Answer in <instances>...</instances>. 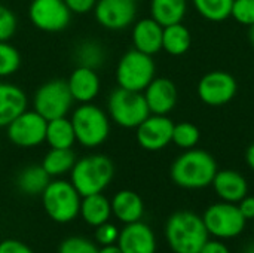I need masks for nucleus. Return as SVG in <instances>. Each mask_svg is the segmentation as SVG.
Returning a JSON list of instances; mask_svg holds the SVG:
<instances>
[{
	"label": "nucleus",
	"instance_id": "25",
	"mask_svg": "<svg viewBox=\"0 0 254 253\" xmlns=\"http://www.w3.org/2000/svg\"><path fill=\"white\" fill-rule=\"evenodd\" d=\"M45 142L55 149H71L76 143L71 121L67 116L48 121Z\"/></svg>",
	"mask_w": 254,
	"mask_h": 253
},
{
	"label": "nucleus",
	"instance_id": "27",
	"mask_svg": "<svg viewBox=\"0 0 254 253\" xmlns=\"http://www.w3.org/2000/svg\"><path fill=\"white\" fill-rule=\"evenodd\" d=\"M74 163H76V155L71 149L51 148V151L45 155L40 166L51 177H58L65 173H70Z\"/></svg>",
	"mask_w": 254,
	"mask_h": 253
},
{
	"label": "nucleus",
	"instance_id": "9",
	"mask_svg": "<svg viewBox=\"0 0 254 253\" xmlns=\"http://www.w3.org/2000/svg\"><path fill=\"white\" fill-rule=\"evenodd\" d=\"M74 100L68 89L67 81L52 79L37 88L33 97V107L46 121L67 116Z\"/></svg>",
	"mask_w": 254,
	"mask_h": 253
},
{
	"label": "nucleus",
	"instance_id": "17",
	"mask_svg": "<svg viewBox=\"0 0 254 253\" xmlns=\"http://www.w3.org/2000/svg\"><path fill=\"white\" fill-rule=\"evenodd\" d=\"M211 186L220 201L238 204L246 195H249V182L237 170H217Z\"/></svg>",
	"mask_w": 254,
	"mask_h": 253
},
{
	"label": "nucleus",
	"instance_id": "35",
	"mask_svg": "<svg viewBox=\"0 0 254 253\" xmlns=\"http://www.w3.org/2000/svg\"><path fill=\"white\" fill-rule=\"evenodd\" d=\"M118 237H119V230L110 224V222H106L100 227H97V231H95V240L98 245L101 246H107V245H115L118 242Z\"/></svg>",
	"mask_w": 254,
	"mask_h": 253
},
{
	"label": "nucleus",
	"instance_id": "1",
	"mask_svg": "<svg viewBox=\"0 0 254 253\" xmlns=\"http://www.w3.org/2000/svg\"><path fill=\"white\" fill-rule=\"evenodd\" d=\"M217 170V163L210 152L193 148L183 151L174 160L170 174L177 186L195 191L210 186Z\"/></svg>",
	"mask_w": 254,
	"mask_h": 253
},
{
	"label": "nucleus",
	"instance_id": "45",
	"mask_svg": "<svg viewBox=\"0 0 254 253\" xmlns=\"http://www.w3.org/2000/svg\"><path fill=\"white\" fill-rule=\"evenodd\" d=\"M253 221H254V219H253ZM253 231H254V224H253Z\"/></svg>",
	"mask_w": 254,
	"mask_h": 253
},
{
	"label": "nucleus",
	"instance_id": "30",
	"mask_svg": "<svg viewBox=\"0 0 254 253\" xmlns=\"http://www.w3.org/2000/svg\"><path fill=\"white\" fill-rule=\"evenodd\" d=\"M199 139H201V133L195 124H192V122L174 124L171 143H174L177 148H180L183 151L193 149L199 143Z\"/></svg>",
	"mask_w": 254,
	"mask_h": 253
},
{
	"label": "nucleus",
	"instance_id": "42",
	"mask_svg": "<svg viewBox=\"0 0 254 253\" xmlns=\"http://www.w3.org/2000/svg\"><path fill=\"white\" fill-rule=\"evenodd\" d=\"M249 39H250V43H252V46L254 48V24L250 27V30H249Z\"/></svg>",
	"mask_w": 254,
	"mask_h": 253
},
{
	"label": "nucleus",
	"instance_id": "31",
	"mask_svg": "<svg viewBox=\"0 0 254 253\" xmlns=\"http://www.w3.org/2000/svg\"><path fill=\"white\" fill-rule=\"evenodd\" d=\"M21 66L18 49L9 42H0V79L13 75Z\"/></svg>",
	"mask_w": 254,
	"mask_h": 253
},
{
	"label": "nucleus",
	"instance_id": "2",
	"mask_svg": "<svg viewBox=\"0 0 254 253\" xmlns=\"http://www.w3.org/2000/svg\"><path fill=\"white\" fill-rule=\"evenodd\" d=\"M208 237L202 216L190 210L173 213L165 224V239L174 253H199Z\"/></svg>",
	"mask_w": 254,
	"mask_h": 253
},
{
	"label": "nucleus",
	"instance_id": "5",
	"mask_svg": "<svg viewBox=\"0 0 254 253\" xmlns=\"http://www.w3.org/2000/svg\"><path fill=\"white\" fill-rule=\"evenodd\" d=\"M82 197L68 180H51L42 192V204L46 215L58 222L68 224L79 216Z\"/></svg>",
	"mask_w": 254,
	"mask_h": 253
},
{
	"label": "nucleus",
	"instance_id": "19",
	"mask_svg": "<svg viewBox=\"0 0 254 253\" xmlns=\"http://www.w3.org/2000/svg\"><path fill=\"white\" fill-rule=\"evenodd\" d=\"M162 33L164 27L156 22L152 16L143 18L132 25L131 39L134 49L147 55H155L162 49Z\"/></svg>",
	"mask_w": 254,
	"mask_h": 253
},
{
	"label": "nucleus",
	"instance_id": "14",
	"mask_svg": "<svg viewBox=\"0 0 254 253\" xmlns=\"http://www.w3.org/2000/svg\"><path fill=\"white\" fill-rule=\"evenodd\" d=\"M97 22L107 30H125L137 16V3L132 0H97L94 7Z\"/></svg>",
	"mask_w": 254,
	"mask_h": 253
},
{
	"label": "nucleus",
	"instance_id": "39",
	"mask_svg": "<svg viewBox=\"0 0 254 253\" xmlns=\"http://www.w3.org/2000/svg\"><path fill=\"white\" fill-rule=\"evenodd\" d=\"M199 253H231L229 248L222 242V240H210L202 246Z\"/></svg>",
	"mask_w": 254,
	"mask_h": 253
},
{
	"label": "nucleus",
	"instance_id": "36",
	"mask_svg": "<svg viewBox=\"0 0 254 253\" xmlns=\"http://www.w3.org/2000/svg\"><path fill=\"white\" fill-rule=\"evenodd\" d=\"M0 253H34L25 243L19 240H3L0 243Z\"/></svg>",
	"mask_w": 254,
	"mask_h": 253
},
{
	"label": "nucleus",
	"instance_id": "44",
	"mask_svg": "<svg viewBox=\"0 0 254 253\" xmlns=\"http://www.w3.org/2000/svg\"><path fill=\"white\" fill-rule=\"evenodd\" d=\"M134 3H138V1H143V0H132Z\"/></svg>",
	"mask_w": 254,
	"mask_h": 253
},
{
	"label": "nucleus",
	"instance_id": "7",
	"mask_svg": "<svg viewBox=\"0 0 254 253\" xmlns=\"http://www.w3.org/2000/svg\"><path fill=\"white\" fill-rule=\"evenodd\" d=\"M156 66L152 55L129 49L122 55L116 67L118 85L124 89L143 92L146 86L155 79Z\"/></svg>",
	"mask_w": 254,
	"mask_h": 253
},
{
	"label": "nucleus",
	"instance_id": "22",
	"mask_svg": "<svg viewBox=\"0 0 254 253\" xmlns=\"http://www.w3.org/2000/svg\"><path fill=\"white\" fill-rule=\"evenodd\" d=\"M79 215L89 227L97 228V227L109 222V219L112 216L110 200H107V197H104L103 192L82 197Z\"/></svg>",
	"mask_w": 254,
	"mask_h": 253
},
{
	"label": "nucleus",
	"instance_id": "37",
	"mask_svg": "<svg viewBox=\"0 0 254 253\" xmlns=\"http://www.w3.org/2000/svg\"><path fill=\"white\" fill-rule=\"evenodd\" d=\"M71 13H88L94 10L97 0H64Z\"/></svg>",
	"mask_w": 254,
	"mask_h": 253
},
{
	"label": "nucleus",
	"instance_id": "23",
	"mask_svg": "<svg viewBox=\"0 0 254 253\" xmlns=\"http://www.w3.org/2000/svg\"><path fill=\"white\" fill-rule=\"evenodd\" d=\"M188 13V0H150V16L162 27L182 22Z\"/></svg>",
	"mask_w": 254,
	"mask_h": 253
},
{
	"label": "nucleus",
	"instance_id": "21",
	"mask_svg": "<svg viewBox=\"0 0 254 253\" xmlns=\"http://www.w3.org/2000/svg\"><path fill=\"white\" fill-rule=\"evenodd\" d=\"M110 204H112V215H115V218L124 222L125 225L141 221L143 218L144 203L141 197L134 191L124 189L116 192Z\"/></svg>",
	"mask_w": 254,
	"mask_h": 253
},
{
	"label": "nucleus",
	"instance_id": "29",
	"mask_svg": "<svg viewBox=\"0 0 254 253\" xmlns=\"http://www.w3.org/2000/svg\"><path fill=\"white\" fill-rule=\"evenodd\" d=\"M196 12L207 21L222 22L231 18L234 0H190Z\"/></svg>",
	"mask_w": 254,
	"mask_h": 253
},
{
	"label": "nucleus",
	"instance_id": "43",
	"mask_svg": "<svg viewBox=\"0 0 254 253\" xmlns=\"http://www.w3.org/2000/svg\"><path fill=\"white\" fill-rule=\"evenodd\" d=\"M243 253H254V243H250V245H249V248H247V249H246Z\"/></svg>",
	"mask_w": 254,
	"mask_h": 253
},
{
	"label": "nucleus",
	"instance_id": "4",
	"mask_svg": "<svg viewBox=\"0 0 254 253\" xmlns=\"http://www.w3.org/2000/svg\"><path fill=\"white\" fill-rule=\"evenodd\" d=\"M70 121L76 142L83 148H98L110 134V118L107 112L92 103H83L76 107Z\"/></svg>",
	"mask_w": 254,
	"mask_h": 253
},
{
	"label": "nucleus",
	"instance_id": "34",
	"mask_svg": "<svg viewBox=\"0 0 254 253\" xmlns=\"http://www.w3.org/2000/svg\"><path fill=\"white\" fill-rule=\"evenodd\" d=\"M16 16L13 10L0 4V42H9L16 31Z\"/></svg>",
	"mask_w": 254,
	"mask_h": 253
},
{
	"label": "nucleus",
	"instance_id": "33",
	"mask_svg": "<svg viewBox=\"0 0 254 253\" xmlns=\"http://www.w3.org/2000/svg\"><path fill=\"white\" fill-rule=\"evenodd\" d=\"M231 16L241 25L254 24V0H234Z\"/></svg>",
	"mask_w": 254,
	"mask_h": 253
},
{
	"label": "nucleus",
	"instance_id": "20",
	"mask_svg": "<svg viewBox=\"0 0 254 253\" xmlns=\"http://www.w3.org/2000/svg\"><path fill=\"white\" fill-rule=\"evenodd\" d=\"M24 110H27L25 92L18 85L0 82V127H7Z\"/></svg>",
	"mask_w": 254,
	"mask_h": 253
},
{
	"label": "nucleus",
	"instance_id": "32",
	"mask_svg": "<svg viewBox=\"0 0 254 253\" xmlns=\"http://www.w3.org/2000/svg\"><path fill=\"white\" fill-rule=\"evenodd\" d=\"M58 253H98V248L88 239L68 237L60 243Z\"/></svg>",
	"mask_w": 254,
	"mask_h": 253
},
{
	"label": "nucleus",
	"instance_id": "3",
	"mask_svg": "<svg viewBox=\"0 0 254 253\" xmlns=\"http://www.w3.org/2000/svg\"><path fill=\"white\" fill-rule=\"evenodd\" d=\"M115 176V166L106 155L95 154L76 160L71 171L70 182L80 194V197L100 194L112 182Z\"/></svg>",
	"mask_w": 254,
	"mask_h": 253
},
{
	"label": "nucleus",
	"instance_id": "12",
	"mask_svg": "<svg viewBox=\"0 0 254 253\" xmlns=\"http://www.w3.org/2000/svg\"><path fill=\"white\" fill-rule=\"evenodd\" d=\"M48 121L33 110H24L7 127L9 140L18 148H34L45 142Z\"/></svg>",
	"mask_w": 254,
	"mask_h": 253
},
{
	"label": "nucleus",
	"instance_id": "16",
	"mask_svg": "<svg viewBox=\"0 0 254 253\" xmlns=\"http://www.w3.org/2000/svg\"><path fill=\"white\" fill-rule=\"evenodd\" d=\"M118 246L122 253H155L156 237L147 224L137 221L127 224L124 230L119 231Z\"/></svg>",
	"mask_w": 254,
	"mask_h": 253
},
{
	"label": "nucleus",
	"instance_id": "18",
	"mask_svg": "<svg viewBox=\"0 0 254 253\" xmlns=\"http://www.w3.org/2000/svg\"><path fill=\"white\" fill-rule=\"evenodd\" d=\"M67 85H68L73 100L80 104L92 103V100L98 95L100 88H101V82H100V76L97 70L82 67V66H77L71 72L67 81Z\"/></svg>",
	"mask_w": 254,
	"mask_h": 253
},
{
	"label": "nucleus",
	"instance_id": "24",
	"mask_svg": "<svg viewBox=\"0 0 254 253\" xmlns=\"http://www.w3.org/2000/svg\"><path fill=\"white\" fill-rule=\"evenodd\" d=\"M190 45H192V36H190L189 28L183 22L164 27L162 49L167 54L173 57H180L189 51Z\"/></svg>",
	"mask_w": 254,
	"mask_h": 253
},
{
	"label": "nucleus",
	"instance_id": "11",
	"mask_svg": "<svg viewBox=\"0 0 254 253\" xmlns=\"http://www.w3.org/2000/svg\"><path fill=\"white\" fill-rule=\"evenodd\" d=\"M28 18L36 28L46 33H58L68 27L71 10L64 0H31Z\"/></svg>",
	"mask_w": 254,
	"mask_h": 253
},
{
	"label": "nucleus",
	"instance_id": "8",
	"mask_svg": "<svg viewBox=\"0 0 254 253\" xmlns=\"http://www.w3.org/2000/svg\"><path fill=\"white\" fill-rule=\"evenodd\" d=\"M202 221L210 236L219 240L235 239L243 234L247 219L238 209V204L219 201L207 207Z\"/></svg>",
	"mask_w": 254,
	"mask_h": 253
},
{
	"label": "nucleus",
	"instance_id": "41",
	"mask_svg": "<svg viewBox=\"0 0 254 253\" xmlns=\"http://www.w3.org/2000/svg\"><path fill=\"white\" fill-rule=\"evenodd\" d=\"M98 253H122L118 245H107L103 246L101 249H98Z\"/></svg>",
	"mask_w": 254,
	"mask_h": 253
},
{
	"label": "nucleus",
	"instance_id": "38",
	"mask_svg": "<svg viewBox=\"0 0 254 253\" xmlns=\"http://www.w3.org/2000/svg\"><path fill=\"white\" fill-rule=\"evenodd\" d=\"M238 209L247 221L254 219V195H246L240 203Z\"/></svg>",
	"mask_w": 254,
	"mask_h": 253
},
{
	"label": "nucleus",
	"instance_id": "26",
	"mask_svg": "<svg viewBox=\"0 0 254 253\" xmlns=\"http://www.w3.org/2000/svg\"><path fill=\"white\" fill-rule=\"evenodd\" d=\"M49 182L51 176L42 166H28L16 177V186L25 195H42Z\"/></svg>",
	"mask_w": 254,
	"mask_h": 253
},
{
	"label": "nucleus",
	"instance_id": "10",
	"mask_svg": "<svg viewBox=\"0 0 254 253\" xmlns=\"http://www.w3.org/2000/svg\"><path fill=\"white\" fill-rule=\"evenodd\" d=\"M237 91V79L225 70H213L205 73L196 86L199 100L211 107L228 104L235 98Z\"/></svg>",
	"mask_w": 254,
	"mask_h": 253
},
{
	"label": "nucleus",
	"instance_id": "15",
	"mask_svg": "<svg viewBox=\"0 0 254 253\" xmlns=\"http://www.w3.org/2000/svg\"><path fill=\"white\" fill-rule=\"evenodd\" d=\"M147 107L153 115H168L174 110L179 92L176 84L168 78H155L143 91Z\"/></svg>",
	"mask_w": 254,
	"mask_h": 253
},
{
	"label": "nucleus",
	"instance_id": "6",
	"mask_svg": "<svg viewBox=\"0 0 254 253\" xmlns=\"http://www.w3.org/2000/svg\"><path fill=\"white\" fill-rule=\"evenodd\" d=\"M107 115L122 128H137L150 115V110L143 92L118 86L107 98Z\"/></svg>",
	"mask_w": 254,
	"mask_h": 253
},
{
	"label": "nucleus",
	"instance_id": "40",
	"mask_svg": "<svg viewBox=\"0 0 254 253\" xmlns=\"http://www.w3.org/2000/svg\"><path fill=\"white\" fill-rule=\"evenodd\" d=\"M246 163L250 167V170L254 171V142L247 148V151H246Z\"/></svg>",
	"mask_w": 254,
	"mask_h": 253
},
{
	"label": "nucleus",
	"instance_id": "13",
	"mask_svg": "<svg viewBox=\"0 0 254 253\" xmlns=\"http://www.w3.org/2000/svg\"><path fill=\"white\" fill-rule=\"evenodd\" d=\"M174 122L168 115H153L150 113L137 128L135 139L137 143L150 152L165 149L173 140Z\"/></svg>",
	"mask_w": 254,
	"mask_h": 253
},
{
	"label": "nucleus",
	"instance_id": "28",
	"mask_svg": "<svg viewBox=\"0 0 254 253\" xmlns=\"http://www.w3.org/2000/svg\"><path fill=\"white\" fill-rule=\"evenodd\" d=\"M77 66L88 67L97 70L103 66L106 60V49L104 46L97 40H82L76 48L73 54Z\"/></svg>",
	"mask_w": 254,
	"mask_h": 253
}]
</instances>
